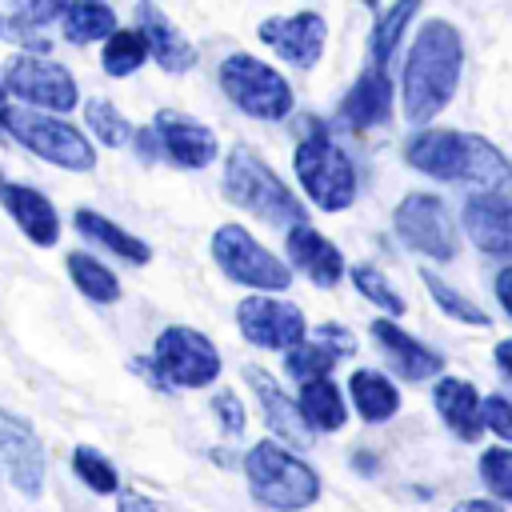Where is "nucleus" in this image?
<instances>
[{
  "label": "nucleus",
  "instance_id": "2eb2a0df",
  "mask_svg": "<svg viewBox=\"0 0 512 512\" xmlns=\"http://www.w3.org/2000/svg\"><path fill=\"white\" fill-rule=\"evenodd\" d=\"M152 132L160 140V152L172 164H180V168H208L216 160V136H212V128H204L188 112L160 108L156 120H152Z\"/></svg>",
  "mask_w": 512,
  "mask_h": 512
},
{
  "label": "nucleus",
  "instance_id": "473e14b6",
  "mask_svg": "<svg viewBox=\"0 0 512 512\" xmlns=\"http://www.w3.org/2000/svg\"><path fill=\"white\" fill-rule=\"evenodd\" d=\"M336 352L332 348H324L320 340H304V344H296L288 356H284V368H288V376H296L300 384H312V380H328V372L336 368Z\"/></svg>",
  "mask_w": 512,
  "mask_h": 512
},
{
  "label": "nucleus",
  "instance_id": "39448f33",
  "mask_svg": "<svg viewBox=\"0 0 512 512\" xmlns=\"http://www.w3.org/2000/svg\"><path fill=\"white\" fill-rule=\"evenodd\" d=\"M0 128L16 144H24L28 152H36L40 160H48L56 168H68V172H92L96 168V148L88 144V136L76 124L60 120V116L4 104L0 108Z\"/></svg>",
  "mask_w": 512,
  "mask_h": 512
},
{
  "label": "nucleus",
  "instance_id": "5701e85b",
  "mask_svg": "<svg viewBox=\"0 0 512 512\" xmlns=\"http://www.w3.org/2000/svg\"><path fill=\"white\" fill-rule=\"evenodd\" d=\"M464 228L480 252L512 260V208L484 200V196H468L464 200Z\"/></svg>",
  "mask_w": 512,
  "mask_h": 512
},
{
  "label": "nucleus",
  "instance_id": "a878e982",
  "mask_svg": "<svg viewBox=\"0 0 512 512\" xmlns=\"http://www.w3.org/2000/svg\"><path fill=\"white\" fill-rule=\"evenodd\" d=\"M76 228L84 232V236H92L96 244H104L108 252H116V256H124L128 264H148V244L140 240V236H132L128 228H120L116 220H108L104 212H96V208H76Z\"/></svg>",
  "mask_w": 512,
  "mask_h": 512
},
{
  "label": "nucleus",
  "instance_id": "c9c22d12",
  "mask_svg": "<svg viewBox=\"0 0 512 512\" xmlns=\"http://www.w3.org/2000/svg\"><path fill=\"white\" fill-rule=\"evenodd\" d=\"M480 480L492 488V496L512 504V448H488L480 456Z\"/></svg>",
  "mask_w": 512,
  "mask_h": 512
},
{
  "label": "nucleus",
  "instance_id": "393cba45",
  "mask_svg": "<svg viewBox=\"0 0 512 512\" xmlns=\"http://www.w3.org/2000/svg\"><path fill=\"white\" fill-rule=\"evenodd\" d=\"M308 432H340L348 420V404L340 396V388L332 380H312L300 384V400H296Z\"/></svg>",
  "mask_w": 512,
  "mask_h": 512
},
{
  "label": "nucleus",
  "instance_id": "c03bdc74",
  "mask_svg": "<svg viewBox=\"0 0 512 512\" xmlns=\"http://www.w3.org/2000/svg\"><path fill=\"white\" fill-rule=\"evenodd\" d=\"M496 368H500L504 376H512V336L496 344Z\"/></svg>",
  "mask_w": 512,
  "mask_h": 512
},
{
  "label": "nucleus",
  "instance_id": "49530a36",
  "mask_svg": "<svg viewBox=\"0 0 512 512\" xmlns=\"http://www.w3.org/2000/svg\"><path fill=\"white\" fill-rule=\"evenodd\" d=\"M4 96H8V92H4V84H0V108H4V104H8V100H4Z\"/></svg>",
  "mask_w": 512,
  "mask_h": 512
},
{
  "label": "nucleus",
  "instance_id": "412c9836",
  "mask_svg": "<svg viewBox=\"0 0 512 512\" xmlns=\"http://www.w3.org/2000/svg\"><path fill=\"white\" fill-rule=\"evenodd\" d=\"M372 336L380 340V348L388 352V360L404 380H432L444 372V356L420 344L416 336H408L396 320H372Z\"/></svg>",
  "mask_w": 512,
  "mask_h": 512
},
{
  "label": "nucleus",
  "instance_id": "ea45409f",
  "mask_svg": "<svg viewBox=\"0 0 512 512\" xmlns=\"http://www.w3.org/2000/svg\"><path fill=\"white\" fill-rule=\"evenodd\" d=\"M316 340H320L324 348H332L336 356H352V352H356V336H352L348 328H340V324H320V328H316Z\"/></svg>",
  "mask_w": 512,
  "mask_h": 512
},
{
  "label": "nucleus",
  "instance_id": "4be33fe9",
  "mask_svg": "<svg viewBox=\"0 0 512 512\" xmlns=\"http://www.w3.org/2000/svg\"><path fill=\"white\" fill-rule=\"evenodd\" d=\"M432 404L440 412V420L448 424V432L456 440H480L484 420H480V392L468 380L456 376H440L432 388Z\"/></svg>",
  "mask_w": 512,
  "mask_h": 512
},
{
  "label": "nucleus",
  "instance_id": "9d476101",
  "mask_svg": "<svg viewBox=\"0 0 512 512\" xmlns=\"http://www.w3.org/2000/svg\"><path fill=\"white\" fill-rule=\"evenodd\" d=\"M152 368L164 388H204L220 376V352L212 348V340L204 332L172 324L156 336Z\"/></svg>",
  "mask_w": 512,
  "mask_h": 512
},
{
  "label": "nucleus",
  "instance_id": "de8ad7c7",
  "mask_svg": "<svg viewBox=\"0 0 512 512\" xmlns=\"http://www.w3.org/2000/svg\"><path fill=\"white\" fill-rule=\"evenodd\" d=\"M0 188H4V180H0Z\"/></svg>",
  "mask_w": 512,
  "mask_h": 512
},
{
  "label": "nucleus",
  "instance_id": "72a5a7b5",
  "mask_svg": "<svg viewBox=\"0 0 512 512\" xmlns=\"http://www.w3.org/2000/svg\"><path fill=\"white\" fill-rule=\"evenodd\" d=\"M352 284H356L360 296L372 300L380 312H388V316H400V312H404V296L388 284V276H384L376 264H356V268H352Z\"/></svg>",
  "mask_w": 512,
  "mask_h": 512
},
{
  "label": "nucleus",
  "instance_id": "4c0bfd02",
  "mask_svg": "<svg viewBox=\"0 0 512 512\" xmlns=\"http://www.w3.org/2000/svg\"><path fill=\"white\" fill-rule=\"evenodd\" d=\"M60 12H64V4H56V0H44V4H24L20 12H12V28H16V32H32V28H40V24L56 20Z\"/></svg>",
  "mask_w": 512,
  "mask_h": 512
},
{
  "label": "nucleus",
  "instance_id": "0eeeda50",
  "mask_svg": "<svg viewBox=\"0 0 512 512\" xmlns=\"http://www.w3.org/2000/svg\"><path fill=\"white\" fill-rule=\"evenodd\" d=\"M220 88H224V96H228L244 116H256V120H284V116L292 112V84H288L272 64H264L260 56L232 52V56L220 64Z\"/></svg>",
  "mask_w": 512,
  "mask_h": 512
},
{
  "label": "nucleus",
  "instance_id": "423d86ee",
  "mask_svg": "<svg viewBox=\"0 0 512 512\" xmlns=\"http://www.w3.org/2000/svg\"><path fill=\"white\" fill-rule=\"evenodd\" d=\"M292 168H296L300 188L320 212H344L356 200V168L316 120L308 124V136L296 144Z\"/></svg>",
  "mask_w": 512,
  "mask_h": 512
},
{
  "label": "nucleus",
  "instance_id": "9b49d317",
  "mask_svg": "<svg viewBox=\"0 0 512 512\" xmlns=\"http://www.w3.org/2000/svg\"><path fill=\"white\" fill-rule=\"evenodd\" d=\"M392 224H396V232L408 248H416L432 260H452L456 256V224H452L440 196H432V192L404 196L392 212Z\"/></svg>",
  "mask_w": 512,
  "mask_h": 512
},
{
  "label": "nucleus",
  "instance_id": "f8f14e48",
  "mask_svg": "<svg viewBox=\"0 0 512 512\" xmlns=\"http://www.w3.org/2000/svg\"><path fill=\"white\" fill-rule=\"evenodd\" d=\"M236 324L256 348H272V352H292L308 336V320L292 300L260 296V292L236 304Z\"/></svg>",
  "mask_w": 512,
  "mask_h": 512
},
{
  "label": "nucleus",
  "instance_id": "a18cd8bd",
  "mask_svg": "<svg viewBox=\"0 0 512 512\" xmlns=\"http://www.w3.org/2000/svg\"><path fill=\"white\" fill-rule=\"evenodd\" d=\"M452 512H504V508L492 504V500H460Z\"/></svg>",
  "mask_w": 512,
  "mask_h": 512
},
{
  "label": "nucleus",
  "instance_id": "bb28decb",
  "mask_svg": "<svg viewBox=\"0 0 512 512\" xmlns=\"http://www.w3.org/2000/svg\"><path fill=\"white\" fill-rule=\"evenodd\" d=\"M60 28L72 44H92V40H108L120 24H116V12L100 0H72L64 4L60 12Z\"/></svg>",
  "mask_w": 512,
  "mask_h": 512
},
{
  "label": "nucleus",
  "instance_id": "f704fd0d",
  "mask_svg": "<svg viewBox=\"0 0 512 512\" xmlns=\"http://www.w3.org/2000/svg\"><path fill=\"white\" fill-rule=\"evenodd\" d=\"M72 472H76L92 492H100V496H112V492L120 488V476H116V468L108 464V456L96 452V448H88V444H80V448L72 452Z\"/></svg>",
  "mask_w": 512,
  "mask_h": 512
},
{
  "label": "nucleus",
  "instance_id": "6ab92c4d",
  "mask_svg": "<svg viewBox=\"0 0 512 512\" xmlns=\"http://www.w3.org/2000/svg\"><path fill=\"white\" fill-rule=\"evenodd\" d=\"M288 256H292V264H296L312 284H320V288H336L340 276H344V256H340V248H336L328 236H320L312 224L288 228Z\"/></svg>",
  "mask_w": 512,
  "mask_h": 512
},
{
  "label": "nucleus",
  "instance_id": "37998d69",
  "mask_svg": "<svg viewBox=\"0 0 512 512\" xmlns=\"http://www.w3.org/2000/svg\"><path fill=\"white\" fill-rule=\"evenodd\" d=\"M120 512H156V504H148L144 496H132V492H124V496H120Z\"/></svg>",
  "mask_w": 512,
  "mask_h": 512
},
{
  "label": "nucleus",
  "instance_id": "58836bf2",
  "mask_svg": "<svg viewBox=\"0 0 512 512\" xmlns=\"http://www.w3.org/2000/svg\"><path fill=\"white\" fill-rule=\"evenodd\" d=\"M212 412L220 416L224 432H244V404H240L232 392H216V396H212Z\"/></svg>",
  "mask_w": 512,
  "mask_h": 512
},
{
  "label": "nucleus",
  "instance_id": "a211bd4d",
  "mask_svg": "<svg viewBox=\"0 0 512 512\" xmlns=\"http://www.w3.org/2000/svg\"><path fill=\"white\" fill-rule=\"evenodd\" d=\"M0 204L8 208V216L20 224V232L36 244V248H52L60 240V216L52 208V200L28 184H4L0 188Z\"/></svg>",
  "mask_w": 512,
  "mask_h": 512
},
{
  "label": "nucleus",
  "instance_id": "2f4dec72",
  "mask_svg": "<svg viewBox=\"0 0 512 512\" xmlns=\"http://www.w3.org/2000/svg\"><path fill=\"white\" fill-rule=\"evenodd\" d=\"M420 280L428 284V296L436 300V308H444L452 320L472 324V328H488V324H492V320H488V312H484L480 304H472L468 296H460V292H456L448 280H440L432 268H424V272H420Z\"/></svg>",
  "mask_w": 512,
  "mask_h": 512
},
{
  "label": "nucleus",
  "instance_id": "c85d7f7f",
  "mask_svg": "<svg viewBox=\"0 0 512 512\" xmlns=\"http://www.w3.org/2000/svg\"><path fill=\"white\" fill-rule=\"evenodd\" d=\"M420 12V4L416 0H400V4H392L388 12H380V20H376V28H372V40H368V52H372V64H388V56L396 52V44H400V36H404V24L412 20Z\"/></svg>",
  "mask_w": 512,
  "mask_h": 512
},
{
  "label": "nucleus",
  "instance_id": "6e6552de",
  "mask_svg": "<svg viewBox=\"0 0 512 512\" xmlns=\"http://www.w3.org/2000/svg\"><path fill=\"white\" fill-rule=\"evenodd\" d=\"M212 260L220 264V272L244 288H260V296L284 292L292 288V268L272 256L248 228L240 224H220L212 232Z\"/></svg>",
  "mask_w": 512,
  "mask_h": 512
},
{
  "label": "nucleus",
  "instance_id": "7ed1b4c3",
  "mask_svg": "<svg viewBox=\"0 0 512 512\" xmlns=\"http://www.w3.org/2000/svg\"><path fill=\"white\" fill-rule=\"evenodd\" d=\"M224 196L272 228L304 224V204L296 200V192H288V184L248 144H232L224 160Z\"/></svg>",
  "mask_w": 512,
  "mask_h": 512
},
{
  "label": "nucleus",
  "instance_id": "20e7f679",
  "mask_svg": "<svg viewBox=\"0 0 512 512\" xmlns=\"http://www.w3.org/2000/svg\"><path fill=\"white\" fill-rule=\"evenodd\" d=\"M244 476H248V492L256 496V504L272 512H300L316 504L320 496V476L296 452L280 448L276 440H260L256 448H248Z\"/></svg>",
  "mask_w": 512,
  "mask_h": 512
},
{
  "label": "nucleus",
  "instance_id": "1a4fd4ad",
  "mask_svg": "<svg viewBox=\"0 0 512 512\" xmlns=\"http://www.w3.org/2000/svg\"><path fill=\"white\" fill-rule=\"evenodd\" d=\"M4 92L32 104V112H48V116H60V112H72L80 104V88L72 80V72L48 56H32V52H20L4 64Z\"/></svg>",
  "mask_w": 512,
  "mask_h": 512
},
{
  "label": "nucleus",
  "instance_id": "aec40b11",
  "mask_svg": "<svg viewBox=\"0 0 512 512\" xmlns=\"http://www.w3.org/2000/svg\"><path fill=\"white\" fill-rule=\"evenodd\" d=\"M244 380L252 384V392H256V400H260V408H264V420H268V428L280 436V440H288V444H296V448H304L308 444V424H304V416H300V408H296V400L264 372V368H256V364H248L244 368Z\"/></svg>",
  "mask_w": 512,
  "mask_h": 512
},
{
  "label": "nucleus",
  "instance_id": "f257e3e1",
  "mask_svg": "<svg viewBox=\"0 0 512 512\" xmlns=\"http://www.w3.org/2000/svg\"><path fill=\"white\" fill-rule=\"evenodd\" d=\"M404 160L436 180L472 184L476 196L512 208V164L496 144L476 132H448V128H420L404 144Z\"/></svg>",
  "mask_w": 512,
  "mask_h": 512
},
{
  "label": "nucleus",
  "instance_id": "f03ea898",
  "mask_svg": "<svg viewBox=\"0 0 512 512\" xmlns=\"http://www.w3.org/2000/svg\"><path fill=\"white\" fill-rule=\"evenodd\" d=\"M460 76H464V40L456 24L428 20L412 40L404 56V76H400V100H404L408 124L436 120L456 96Z\"/></svg>",
  "mask_w": 512,
  "mask_h": 512
},
{
  "label": "nucleus",
  "instance_id": "09e8293b",
  "mask_svg": "<svg viewBox=\"0 0 512 512\" xmlns=\"http://www.w3.org/2000/svg\"><path fill=\"white\" fill-rule=\"evenodd\" d=\"M0 32H4V24H0Z\"/></svg>",
  "mask_w": 512,
  "mask_h": 512
},
{
  "label": "nucleus",
  "instance_id": "f3484780",
  "mask_svg": "<svg viewBox=\"0 0 512 512\" xmlns=\"http://www.w3.org/2000/svg\"><path fill=\"white\" fill-rule=\"evenodd\" d=\"M388 116H392V80H388V68L368 64L360 72V80L348 88V96L340 100V120L352 132H364L372 124H384Z\"/></svg>",
  "mask_w": 512,
  "mask_h": 512
},
{
  "label": "nucleus",
  "instance_id": "79ce46f5",
  "mask_svg": "<svg viewBox=\"0 0 512 512\" xmlns=\"http://www.w3.org/2000/svg\"><path fill=\"white\" fill-rule=\"evenodd\" d=\"M496 300L504 304V312L512 316V264L496 272Z\"/></svg>",
  "mask_w": 512,
  "mask_h": 512
},
{
  "label": "nucleus",
  "instance_id": "a19ab883",
  "mask_svg": "<svg viewBox=\"0 0 512 512\" xmlns=\"http://www.w3.org/2000/svg\"><path fill=\"white\" fill-rule=\"evenodd\" d=\"M132 140H136L140 160H156V156H164V152H160V140H156V132H152V128H136V132H132Z\"/></svg>",
  "mask_w": 512,
  "mask_h": 512
},
{
  "label": "nucleus",
  "instance_id": "b1692460",
  "mask_svg": "<svg viewBox=\"0 0 512 512\" xmlns=\"http://www.w3.org/2000/svg\"><path fill=\"white\" fill-rule=\"evenodd\" d=\"M348 392H352L356 412H360L368 424H384V420L396 416V408H400L396 384H392L384 372H376V368H356L352 380H348Z\"/></svg>",
  "mask_w": 512,
  "mask_h": 512
},
{
  "label": "nucleus",
  "instance_id": "dca6fc26",
  "mask_svg": "<svg viewBox=\"0 0 512 512\" xmlns=\"http://www.w3.org/2000/svg\"><path fill=\"white\" fill-rule=\"evenodd\" d=\"M136 32L164 72H188L196 64V44L156 4H136Z\"/></svg>",
  "mask_w": 512,
  "mask_h": 512
},
{
  "label": "nucleus",
  "instance_id": "ddd939ff",
  "mask_svg": "<svg viewBox=\"0 0 512 512\" xmlns=\"http://www.w3.org/2000/svg\"><path fill=\"white\" fill-rule=\"evenodd\" d=\"M44 448L40 436L32 432V424L8 408H0V472L8 476V484L24 496H40L44 492Z\"/></svg>",
  "mask_w": 512,
  "mask_h": 512
},
{
  "label": "nucleus",
  "instance_id": "c756f323",
  "mask_svg": "<svg viewBox=\"0 0 512 512\" xmlns=\"http://www.w3.org/2000/svg\"><path fill=\"white\" fill-rule=\"evenodd\" d=\"M144 60H148V48H144V40H140L136 28H116V32L104 40L100 64H104L108 76H132Z\"/></svg>",
  "mask_w": 512,
  "mask_h": 512
},
{
  "label": "nucleus",
  "instance_id": "cd10ccee",
  "mask_svg": "<svg viewBox=\"0 0 512 512\" xmlns=\"http://www.w3.org/2000/svg\"><path fill=\"white\" fill-rule=\"evenodd\" d=\"M68 276L76 280V288L96 300V304H112L120 296V284L116 276L96 260V256H84V252H68Z\"/></svg>",
  "mask_w": 512,
  "mask_h": 512
},
{
  "label": "nucleus",
  "instance_id": "e433bc0d",
  "mask_svg": "<svg viewBox=\"0 0 512 512\" xmlns=\"http://www.w3.org/2000/svg\"><path fill=\"white\" fill-rule=\"evenodd\" d=\"M480 420H484V428H492L500 440H508L512 444V396H484L480 400Z\"/></svg>",
  "mask_w": 512,
  "mask_h": 512
},
{
  "label": "nucleus",
  "instance_id": "4468645a",
  "mask_svg": "<svg viewBox=\"0 0 512 512\" xmlns=\"http://www.w3.org/2000/svg\"><path fill=\"white\" fill-rule=\"evenodd\" d=\"M324 36L328 24L320 12H292V16H268L260 24V40L288 64L296 68H312L324 52Z\"/></svg>",
  "mask_w": 512,
  "mask_h": 512
},
{
  "label": "nucleus",
  "instance_id": "7c9ffc66",
  "mask_svg": "<svg viewBox=\"0 0 512 512\" xmlns=\"http://www.w3.org/2000/svg\"><path fill=\"white\" fill-rule=\"evenodd\" d=\"M84 124L92 128V136L100 140V144H108V148H120V144H128L132 140V124L124 120V112H116V104L112 100H104V96H92V100H84Z\"/></svg>",
  "mask_w": 512,
  "mask_h": 512
}]
</instances>
